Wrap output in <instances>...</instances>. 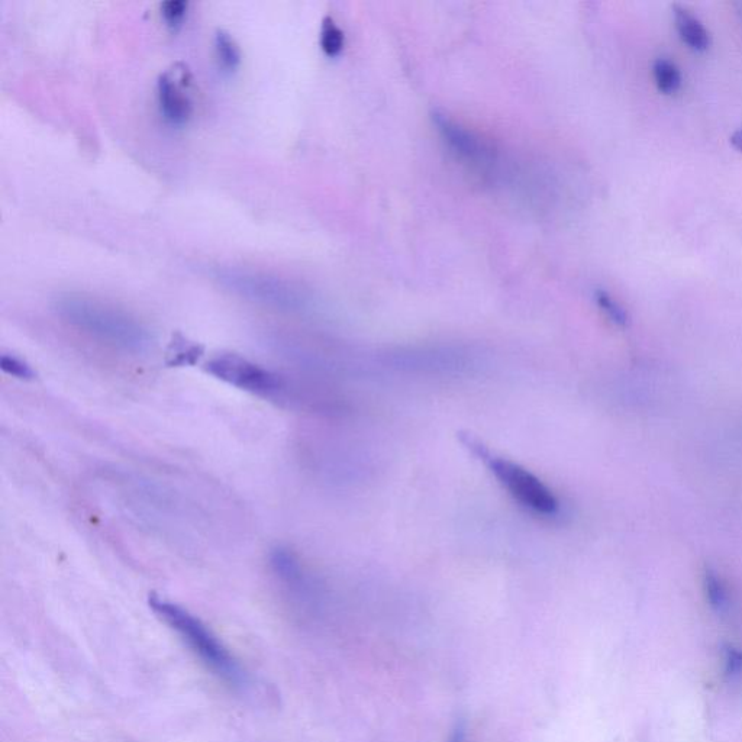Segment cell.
Returning a JSON list of instances; mask_svg holds the SVG:
<instances>
[{
  "mask_svg": "<svg viewBox=\"0 0 742 742\" xmlns=\"http://www.w3.org/2000/svg\"><path fill=\"white\" fill-rule=\"evenodd\" d=\"M56 311L70 327L122 353L143 354L153 345L150 329L108 303L82 295H64L57 299Z\"/></svg>",
  "mask_w": 742,
  "mask_h": 742,
  "instance_id": "6da1fadb",
  "label": "cell"
},
{
  "mask_svg": "<svg viewBox=\"0 0 742 742\" xmlns=\"http://www.w3.org/2000/svg\"><path fill=\"white\" fill-rule=\"evenodd\" d=\"M148 605L161 621L186 641L209 669L234 686L244 685L245 674L238 661L199 618L177 603L157 595H150Z\"/></svg>",
  "mask_w": 742,
  "mask_h": 742,
  "instance_id": "7a4b0ae2",
  "label": "cell"
},
{
  "mask_svg": "<svg viewBox=\"0 0 742 742\" xmlns=\"http://www.w3.org/2000/svg\"><path fill=\"white\" fill-rule=\"evenodd\" d=\"M205 370L229 386L263 398H276L287 392L282 376L238 354H219L206 363Z\"/></svg>",
  "mask_w": 742,
  "mask_h": 742,
  "instance_id": "3957f363",
  "label": "cell"
},
{
  "mask_svg": "<svg viewBox=\"0 0 742 742\" xmlns=\"http://www.w3.org/2000/svg\"><path fill=\"white\" fill-rule=\"evenodd\" d=\"M219 277L232 292L269 308L299 311L306 303L305 295L298 287L269 274L228 270Z\"/></svg>",
  "mask_w": 742,
  "mask_h": 742,
  "instance_id": "277c9868",
  "label": "cell"
},
{
  "mask_svg": "<svg viewBox=\"0 0 742 742\" xmlns=\"http://www.w3.org/2000/svg\"><path fill=\"white\" fill-rule=\"evenodd\" d=\"M486 460L489 461L490 470L500 485L508 490L516 502L521 503L529 511L547 518H553L558 514L560 503L556 496L531 471L505 458L490 457Z\"/></svg>",
  "mask_w": 742,
  "mask_h": 742,
  "instance_id": "5b68a950",
  "label": "cell"
},
{
  "mask_svg": "<svg viewBox=\"0 0 742 742\" xmlns=\"http://www.w3.org/2000/svg\"><path fill=\"white\" fill-rule=\"evenodd\" d=\"M160 114L174 127H182L195 114V77L185 63H174L157 80Z\"/></svg>",
  "mask_w": 742,
  "mask_h": 742,
  "instance_id": "8992f818",
  "label": "cell"
},
{
  "mask_svg": "<svg viewBox=\"0 0 742 742\" xmlns=\"http://www.w3.org/2000/svg\"><path fill=\"white\" fill-rule=\"evenodd\" d=\"M674 25H676L679 37L687 47L696 53H705L711 47L712 38L708 29L703 27L702 22L696 16L690 14L682 6H673Z\"/></svg>",
  "mask_w": 742,
  "mask_h": 742,
  "instance_id": "52a82bcc",
  "label": "cell"
},
{
  "mask_svg": "<svg viewBox=\"0 0 742 742\" xmlns=\"http://www.w3.org/2000/svg\"><path fill=\"white\" fill-rule=\"evenodd\" d=\"M215 54L224 72L234 73L241 64V50L235 38L224 29L215 34Z\"/></svg>",
  "mask_w": 742,
  "mask_h": 742,
  "instance_id": "ba28073f",
  "label": "cell"
},
{
  "mask_svg": "<svg viewBox=\"0 0 742 742\" xmlns=\"http://www.w3.org/2000/svg\"><path fill=\"white\" fill-rule=\"evenodd\" d=\"M654 82L664 95H674L682 87V73L669 58L660 57L653 64Z\"/></svg>",
  "mask_w": 742,
  "mask_h": 742,
  "instance_id": "9c48e42d",
  "label": "cell"
},
{
  "mask_svg": "<svg viewBox=\"0 0 742 742\" xmlns=\"http://www.w3.org/2000/svg\"><path fill=\"white\" fill-rule=\"evenodd\" d=\"M703 589H705L706 599L709 605L716 612H725L729 606L728 590L722 582L721 577L711 567H706L703 571Z\"/></svg>",
  "mask_w": 742,
  "mask_h": 742,
  "instance_id": "30bf717a",
  "label": "cell"
},
{
  "mask_svg": "<svg viewBox=\"0 0 742 742\" xmlns=\"http://www.w3.org/2000/svg\"><path fill=\"white\" fill-rule=\"evenodd\" d=\"M203 348L189 343L185 338L174 340L170 347V366H193L202 357Z\"/></svg>",
  "mask_w": 742,
  "mask_h": 742,
  "instance_id": "8fae6325",
  "label": "cell"
},
{
  "mask_svg": "<svg viewBox=\"0 0 742 742\" xmlns=\"http://www.w3.org/2000/svg\"><path fill=\"white\" fill-rule=\"evenodd\" d=\"M321 47L329 57L338 56L344 48V32L329 16L322 22Z\"/></svg>",
  "mask_w": 742,
  "mask_h": 742,
  "instance_id": "7c38bea8",
  "label": "cell"
},
{
  "mask_svg": "<svg viewBox=\"0 0 742 742\" xmlns=\"http://www.w3.org/2000/svg\"><path fill=\"white\" fill-rule=\"evenodd\" d=\"M0 369L3 370V373L9 374L15 379L25 380V382L34 380L37 376V373L29 366L27 361L15 356H8V354H3L0 357Z\"/></svg>",
  "mask_w": 742,
  "mask_h": 742,
  "instance_id": "4fadbf2b",
  "label": "cell"
},
{
  "mask_svg": "<svg viewBox=\"0 0 742 742\" xmlns=\"http://www.w3.org/2000/svg\"><path fill=\"white\" fill-rule=\"evenodd\" d=\"M596 300H598V305L611 318L612 322H615L616 325H621V327H625L628 324L627 312H625V309L616 300L612 299L611 295L603 292V290H599L596 293Z\"/></svg>",
  "mask_w": 742,
  "mask_h": 742,
  "instance_id": "5bb4252c",
  "label": "cell"
},
{
  "mask_svg": "<svg viewBox=\"0 0 742 742\" xmlns=\"http://www.w3.org/2000/svg\"><path fill=\"white\" fill-rule=\"evenodd\" d=\"M187 8H189V3L185 0H169V2L161 3V16L169 27L174 28L182 24Z\"/></svg>",
  "mask_w": 742,
  "mask_h": 742,
  "instance_id": "9a60e30c",
  "label": "cell"
},
{
  "mask_svg": "<svg viewBox=\"0 0 742 742\" xmlns=\"http://www.w3.org/2000/svg\"><path fill=\"white\" fill-rule=\"evenodd\" d=\"M722 660H724V669L728 676H742V651L740 648L725 645L724 651H722Z\"/></svg>",
  "mask_w": 742,
  "mask_h": 742,
  "instance_id": "2e32d148",
  "label": "cell"
},
{
  "mask_svg": "<svg viewBox=\"0 0 742 742\" xmlns=\"http://www.w3.org/2000/svg\"><path fill=\"white\" fill-rule=\"evenodd\" d=\"M731 144L734 145V148H737L740 153H742V128L737 129V131H735L734 134L731 135Z\"/></svg>",
  "mask_w": 742,
  "mask_h": 742,
  "instance_id": "e0dca14e",
  "label": "cell"
},
{
  "mask_svg": "<svg viewBox=\"0 0 742 742\" xmlns=\"http://www.w3.org/2000/svg\"><path fill=\"white\" fill-rule=\"evenodd\" d=\"M737 9H738V15H740V18L742 19V2L737 3Z\"/></svg>",
  "mask_w": 742,
  "mask_h": 742,
  "instance_id": "ac0fdd59",
  "label": "cell"
}]
</instances>
